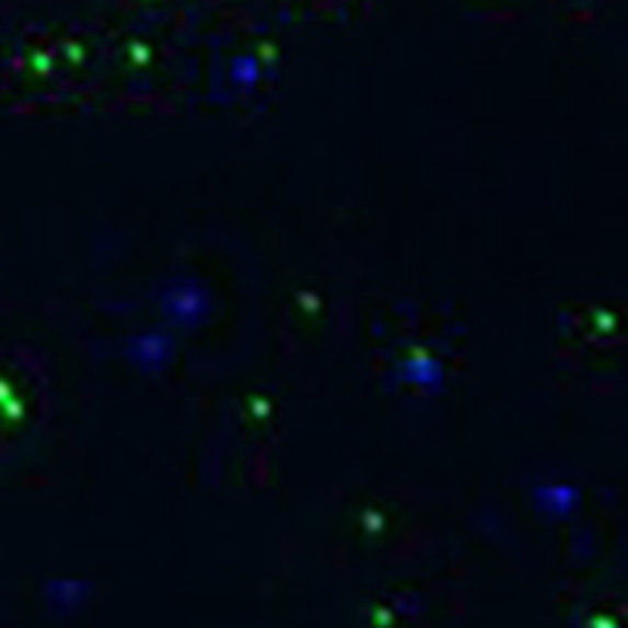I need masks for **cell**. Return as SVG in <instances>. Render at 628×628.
<instances>
[{"mask_svg": "<svg viewBox=\"0 0 628 628\" xmlns=\"http://www.w3.org/2000/svg\"><path fill=\"white\" fill-rule=\"evenodd\" d=\"M133 3H157V0H133Z\"/></svg>", "mask_w": 628, "mask_h": 628, "instance_id": "obj_1", "label": "cell"}]
</instances>
